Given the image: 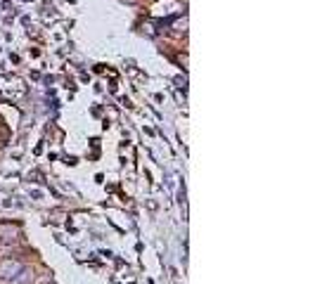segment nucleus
<instances>
[{"label":"nucleus","instance_id":"obj_3","mask_svg":"<svg viewBox=\"0 0 315 284\" xmlns=\"http://www.w3.org/2000/svg\"><path fill=\"white\" fill-rule=\"evenodd\" d=\"M34 279V272L28 270V268H21L19 272H17V277H14V284H28Z\"/></svg>","mask_w":315,"mask_h":284},{"label":"nucleus","instance_id":"obj_1","mask_svg":"<svg viewBox=\"0 0 315 284\" xmlns=\"http://www.w3.org/2000/svg\"><path fill=\"white\" fill-rule=\"evenodd\" d=\"M24 265L17 261V258H0V277H5V279H14L17 277V272L21 270Z\"/></svg>","mask_w":315,"mask_h":284},{"label":"nucleus","instance_id":"obj_2","mask_svg":"<svg viewBox=\"0 0 315 284\" xmlns=\"http://www.w3.org/2000/svg\"><path fill=\"white\" fill-rule=\"evenodd\" d=\"M21 237L19 225H12V223H0V242L3 244H17Z\"/></svg>","mask_w":315,"mask_h":284}]
</instances>
